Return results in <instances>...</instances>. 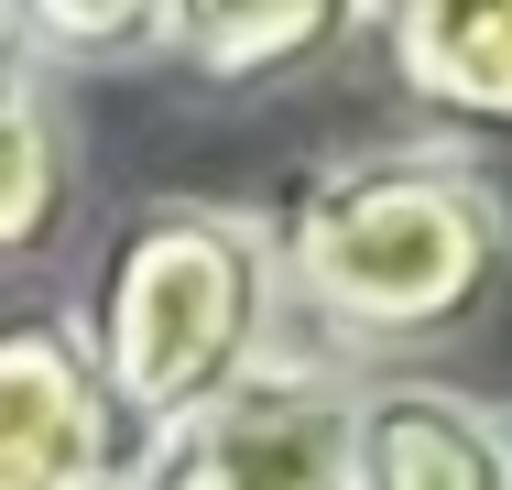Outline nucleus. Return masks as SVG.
<instances>
[{
	"instance_id": "6e6552de",
	"label": "nucleus",
	"mask_w": 512,
	"mask_h": 490,
	"mask_svg": "<svg viewBox=\"0 0 512 490\" xmlns=\"http://www.w3.org/2000/svg\"><path fill=\"white\" fill-rule=\"evenodd\" d=\"M338 33H360V11H349V0H175L164 55H175V66H197L207 88H262V77L316 66Z\"/></svg>"
},
{
	"instance_id": "0eeeda50",
	"label": "nucleus",
	"mask_w": 512,
	"mask_h": 490,
	"mask_svg": "<svg viewBox=\"0 0 512 490\" xmlns=\"http://www.w3.org/2000/svg\"><path fill=\"white\" fill-rule=\"evenodd\" d=\"M66 218H77V131H66L55 66H33L0 11V262H44Z\"/></svg>"
},
{
	"instance_id": "39448f33",
	"label": "nucleus",
	"mask_w": 512,
	"mask_h": 490,
	"mask_svg": "<svg viewBox=\"0 0 512 490\" xmlns=\"http://www.w3.org/2000/svg\"><path fill=\"white\" fill-rule=\"evenodd\" d=\"M360 490H512V425L469 392H360Z\"/></svg>"
},
{
	"instance_id": "9d476101",
	"label": "nucleus",
	"mask_w": 512,
	"mask_h": 490,
	"mask_svg": "<svg viewBox=\"0 0 512 490\" xmlns=\"http://www.w3.org/2000/svg\"><path fill=\"white\" fill-rule=\"evenodd\" d=\"M88 490H120V469H109V480H88Z\"/></svg>"
},
{
	"instance_id": "f03ea898",
	"label": "nucleus",
	"mask_w": 512,
	"mask_h": 490,
	"mask_svg": "<svg viewBox=\"0 0 512 490\" xmlns=\"http://www.w3.org/2000/svg\"><path fill=\"white\" fill-rule=\"evenodd\" d=\"M273 240L251 207H207V196H153L109 229L99 284L66 316L88 371H99L120 436L175 425L186 403L229 392L240 371H262L273 338Z\"/></svg>"
},
{
	"instance_id": "7ed1b4c3",
	"label": "nucleus",
	"mask_w": 512,
	"mask_h": 490,
	"mask_svg": "<svg viewBox=\"0 0 512 490\" xmlns=\"http://www.w3.org/2000/svg\"><path fill=\"white\" fill-rule=\"evenodd\" d=\"M120 490H360V392L306 360H262L131 436Z\"/></svg>"
},
{
	"instance_id": "1a4fd4ad",
	"label": "nucleus",
	"mask_w": 512,
	"mask_h": 490,
	"mask_svg": "<svg viewBox=\"0 0 512 490\" xmlns=\"http://www.w3.org/2000/svg\"><path fill=\"white\" fill-rule=\"evenodd\" d=\"M11 33H22V55L33 66H88V55H164V33H175V0H109V11H11Z\"/></svg>"
},
{
	"instance_id": "423d86ee",
	"label": "nucleus",
	"mask_w": 512,
	"mask_h": 490,
	"mask_svg": "<svg viewBox=\"0 0 512 490\" xmlns=\"http://www.w3.org/2000/svg\"><path fill=\"white\" fill-rule=\"evenodd\" d=\"M371 33L414 109L512 131V0H404V11H371Z\"/></svg>"
},
{
	"instance_id": "f257e3e1",
	"label": "nucleus",
	"mask_w": 512,
	"mask_h": 490,
	"mask_svg": "<svg viewBox=\"0 0 512 490\" xmlns=\"http://www.w3.org/2000/svg\"><path fill=\"white\" fill-rule=\"evenodd\" d=\"M273 294L338 349L458 338L512 273V207L458 153H349L273 207Z\"/></svg>"
},
{
	"instance_id": "20e7f679",
	"label": "nucleus",
	"mask_w": 512,
	"mask_h": 490,
	"mask_svg": "<svg viewBox=\"0 0 512 490\" xmlns=\"http://www.w3.org/2000/svg\"><path fill=\"white\" fill-rule=\"evenodd\" d=\"M120 469V414L66 316H0V490H88Z\"/></svg>"
}]
</instances>
